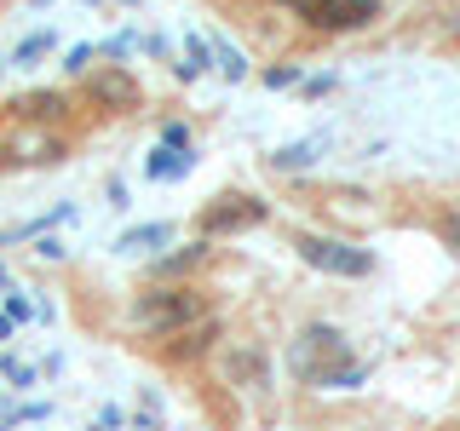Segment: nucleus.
Segmentation results:
<instances>
[{"instance_id": "1", "label": "nucleus", "mask_w": 460, "mask_h": 431, "mask_svg": "<svg viewBox=\"0 0 460 431\" xmlns=\"http://www.w3.org/2000/svg\"><path fill=\"white\" fill-rule=\"evenodd\" d=\"M277 6H288L311 35H357L380 23L392 0H277Z\"/></svg>"}, {"instance_id": "2", "label": "nucleus", "mask_w": 460, "mask_h": 431, "mask_svg": "<svg viewBox=\"0 0 460 431\" xmlns=\"http://www.w3.org/2000/svg\"><path fill=\"white\" fill-rule=\"evenodd\" d=\"M294 248L311 270H323V277H368L374 270L368 248H351V242H334V236H299Z\"/></svg>"}, {"instance_id": "3", "label": "nucleus", "mask_w": 460, "mask_h": 431, "mask_svg": "<svg viewBox=\"0 0 460 431\" xmlns=\"http://www.w3.org/2000/svg\"><path fill=\"white\" fill-rule=\"evenodd\" d=\"M133 316L144 334H172V328H190L201 316V299L196 294H144Z\"/></svg>"}, {"instance_id": "4", "label": "nucleus", "mask_w": 460, "mask_h": 431, "mask_svg": "<svg viewBox=\"0 0 460 431\" xmlns=\"http://www.w3.org/2000/svg\"><path fill=\"white\" fill-rule=\"evenodd\" d=\"M265 213L270 207L253 201V196H225L201 213V230H208V236H236V230H248V224H265Z\"/></svg>"}, {"instance_id": "5", "label": "nucleus", "mask_w": 460, "mask_h": 431, "mask_svg": "<svg viewBox=\"0 0 460 431\" xmlns=\"http://www.w3.org/2000/svg\"><path fill=\"white\" fill-rule=\"evenodd\" d=\"M86 98L104 104V110H138V86H133V75H121V69L93 75V81H86Z\"/></svg>"}, {"instance_id": "6", "label": "nucleus", "mask_w": 460, "mask_h": 431, "mask_svg": "<svg viewBox=\"0 0 460 431\" xmlns=\"http://www.w3.org/2000/svg\"><path fill=\"white\" fill-rule=\"evenodd\" d=\"M196 259H208V242H196V248H184V253H172V259H162V265H155V277H179V270H190Z\"/></svg>"}, {"instance_id": "7", "label": "nucleus", "mask_w": 460, "mask_h": 431, "mask_svg": "<svg viewBox=\"0 0 460 431\" xmlns=\"http://www.w3.org/2000/svg\"><path fill=\"white\" fill-rule=\"evenodd\" d=\"M18 110H23V115H58V110H64V98H52V92H35V98H23Z\"/></svg>"}, {"instance_id": "8", "label": "nucleus", "mask_w": 460, "mask_h": 431, "mask_svg": "<svg viewBox=\"0 0 460 431\" xmlns=\"http://www.w3.org/2000/svg\"><path fill=\"white\" fill-rule=\"evenodd\" d=\"M144 242H167V224H144V230H127L121 248H144Z\"/></svg>"}, {"instance_id": "9", "label": "nucleus", "mask_w": 460, "mask_h": 431, "mask_svg": "<svg viewBox=\"0 0 460 431\" xmlns=\"http://www.w3.org/2000/svg\"><path fill=\"white\" fill-rule=\"evenodd\" d=\"M438 236L449 242V248L460 253V213H449V219H438Z\"/></svg>"}]
</instances>
